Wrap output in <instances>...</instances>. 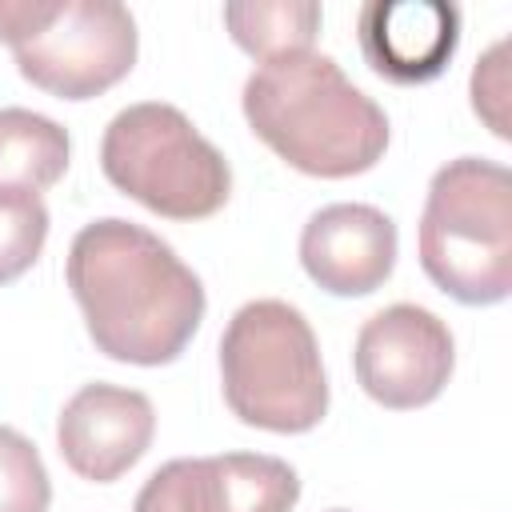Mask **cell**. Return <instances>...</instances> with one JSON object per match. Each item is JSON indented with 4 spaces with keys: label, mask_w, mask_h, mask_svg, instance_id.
I'll return each mask as SVG.
<instances>
[{
    "label": "cell",
    "mask_w": 512,
    "mask_h": 512,
    "mask_svg": "<svg viewBox=\"0 0 512 512\" xmlns=\"http://www.w3.org/2000/svg\"><path fill=\"white\" fill-rule=\"evenodd\" d=\"M64 272L92 344L120 364H172L208 308L200 276L172 244L120 216L84 224Z\"/></svg>",
    "instance_id": "6da1fadb"
},
{
    "label": "cell",
    "mask_w": 512,
    "mask_h": 512,
    "mask_svg": "<svg viewBox=\"0 0 512 512\" xmlns=\"http://www.w3.org/2000/svg\"><path fill=\"white\" fill-rule=\"evenodd\" d=\"M244 120L296 172L360 176L388 148V116L324 52L264 60L244 84Z\"/></svg>",
    "instance_id": "7a4b0ae2"
},
{
    "label": "cell",
    "mask_w": 512,
    "mask_h": 512,
    "mask_svg": "<svg viewBox=\"0 0 512 512\" xmlns=\"http://www.w3.org/2000/svg\"><path fill=\"white\" fill-rule=\"evenodd\" d=\"M420 268L460 304L484 308L512 292V172L484 156L436 168L420 216Z\"/></svg>",
    "instance_id": "3957f363"
},
{
    "label": "cell",
    "mask_w": 512,
    "mask_h": 512,
    "mask_svg": "<svg viewBox=\"0 0 512 512\" xmlns=\"http://www.w3.org/2000/svg\"><path fill=\"white\" fill-rule=\"evenodd\" d=\"M224 404L248 428L308 432L328 412V376L312 324L288 300H248L220 336Z\"/></svg>",
    "instance_id": "277c9868"
},
{
    "label": "cell",
    "mask_w": 512,
    "mask_h": 512,
    "mask_svg": "<svg viewBox=\"0 0 512 512\" xmlns=\"http://www.w3.org/2000/svg\"><path fill=\"white\" fill-rule=\"evenodd\" d=\"M100 168L112 188L168 220L216 216L232 196L224 152L176 104L160 100L128 104L108 120Z\"/></svg>",
    "instance_id": "5b68a950"
},
{
    "label": "cell",
    "mask_w": 512,
    "mask_h": 512,
    "mask_svg": "<svg viewBox=\"0 0 512 512\" xmlns=\"http://www.w3.org/2000/svg\"><path fill=\"white\" fill-rule=\"evenodd\" d=\"M0 44L28 84L92 100L136 64V20L116 0H0Z\"/></svg>",
    "instance_id": "8992f818"
},
{
    "label": "cell",
    "mask_w": 512,
    "mask_h": 512,
    "mask_svg": "<svg viewBox=\"0 0 512 512\" xmlns=\"http://www.w3.org/2000/svg\"><path fill=\"white\" fill-rule=\"evenodd\" d=\"M356 380L384 408H424L432 404L452 368L456 340L448 324L420 304H388L364 320L356 336Z\"/></svg>",
    "instance_id": "52a82bcc"
},
{
    "label": "cell",
    "mask_w": 512,
    "mask_h": 512,
    "mask_svg": "<svg viewBox=\"0 0 512 512\" xmlns=\"http://www.w3.org/2000/svg\"><path fill=\"white\" fill-rule=\"evenodd\" d=\"M300 476L264 452L180 456L160 464L136 492L132 512H292Z\"/></svg>",
    "instance_id": "ba28073f"
},
{
    "label": "cell",
    "mask_w": 512,
    "mask_h": 512,
    "mask_svg": "<svg viewBox=\"0 0 512 512\" xmlns=\"http://www.w3.org/2000/svg\"><path fill=\"white\" fill-rule=\"evenodd\" d=\"M156 436V408L144 392L120 384H84L56 420V444L64 464L92 480L112 484L120 480L152 444Z\"/></svg>",
    "instance_id": "9c48e42d"
},
{
    "label": "cell",
    "mask_w": 512,
    "mask_h": 512,
    "mask_svg": "<svg viewBox=\"0 0 512 512\" xmlns=\"http://www.w3.org/2000/svg\"><path fill=\"white\" fill-rule=\"evenodd\" d=\"M368 68L392 84H428L460 48V8L448 0H368L356 16Z\"/></svg>",
    "instance_id": "30bf717a"
},
{
    "label": "cell",
    "mask_w": 512,
    "mask_h": 512,
    "mask_svg": "<svg viewBox=\"0 0 512 512\" xmlns=\"http://www.w3.org/2000/svg\"><path fill=\"white\" fill-rule=\"evenodd\" d=\"M396 224L372 204H328L300 232V264L332 296H368L396 268Z\"/></svg>",
    "instance_id": "8fae6325"
},
{
    "label": "cell",
    "mask_w": 512,
    "mask_h": 512,
    "mask_svg": "<svg viewBox=\"0 0 512 512\" xmlns=\"http://www.w3.org/2000/svg\"><path fill=\"white\" fill-rule=\"evenodd\" d=\"M72 160L68 132L32 108H0V192L52 188Z\"/></svg>",
    "instance_id": "7c38bea8"
},
{
    "label": "cell",
    "mask_w": 512,
    "mask_h": 512,
    "mask_svg": "<svg viewBox=\"0 0 512 512\" xmlns=\"http://www.w3.org/2000/svg\"><path fill=\"white\" fill-rule=\"evenodd\" d=\"M320 4L312 0H276V4H224V28L232 32V40L264 60H280V56H296V52H312V40L320 32Z\"/></svg>",
    "instance_id": "4fadbf2b"
},
{
    "label": "cell",
    "mask_w": 512,
    "mask_h": 512,
    "mask_svg": "<svg viewBox=\"0 0 512 512\" xmlns=\"http://www.w3.org/2000/svg\"><path fill=\"white\" fill-rule=\"evenodd\" d=\"M48 240V208L32 192H0V284L24 276Z\"/></svg>",
    "instance_id": "5bb4252c"
},
{
    "label": "cell",
    "mask_w": 512,
    "mask_h": 512,
    "mask_svg": "<svg viewBox=\"0 0 512 512\" xmlns=\"http://www.w3.org/2000/svg\"><path fill=\"white\" fill-rule=\"evenodd\" d=\"M52 480L36 444L0 424V512H48Z\"/></svg>",
    "instance_id": "9a60e30c"
},
{
    "label": "cell",
    "mask_w": 512,
    "mask_h": 512,
    "mask_svg": "<svg viewBox=\"0 0 512 512\" xmlns=\"http://www.w3.org/2000/svg\"><path fill=\"white\" fill-rule=\"evenodd\" d=\"M472 108L476 116L500 136L508 140V40H496L472 68Z\"/></svg>",
    "instance_id": "2e32d148"
},
{
    "label": "cell",
    "mask_w": 512,
    "mask_h": 512,
    "mask_svg": "<svg viewBox=\"0 0 512 512\" xmlns=\"http://www.w3.org/2000/svg\"><path fill=\"white\" fill-rule=\"evenodd\" d=\"M332 512H348V508H332Z\"/></svg>",
    "instance_id": "e0dca14e"
}]
</instances>
